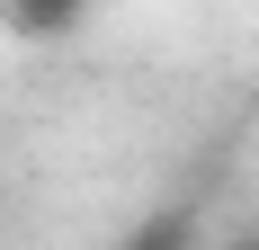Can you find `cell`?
Masks as SVG:
<instances>
[{
  "instance_id": "1",
  "label": "cell",
  "mask_w": 259,
  "mask_h": 250,
  "mask_svg": "<svg viewBox=\"0 0 259 250\" xmlns=\"http://www.w3.org/2000/svg\"><path fill=\"white\" fill-rule=\"evenodd\" d=\"M134 250H188V241H179V232H143Z\"/></svg>"
}]
</instances>
